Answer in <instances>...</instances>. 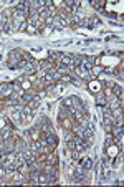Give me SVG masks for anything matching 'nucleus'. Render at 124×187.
<instances>
[{
	"instance_id": "dca6fc26",
	"label": "nucleus",
	"mask_w": 124,
	"mask_h": 187,
	"mask_svg": "<svg viewBox=\"0 0 124 187\" xmlns=\"http://www.w3.org/2000/svg\"><path fill=\"white\" fill-rule=\"evenodd\" d=\"M71 157H73V161H76V159L79 157V152L76 149H71Z\"/></svg>"
},
{
	"instance_id": "9b49d317",
	"label": "nucleus",
	"mask_w": 124,
	"mask_h": 187,
	"mask_svg": "<svg viewBox=\"0 0 124 187\" xmlns=\"http://www.w3.org/2000/svg\"><path fill=\"white\" fill-rule=\"evenodd\" d=\"M91 5H93V9L101 10V9H103V5H104V2H103V0H93V2H91Z\"/></svg>"
},
{
	"instance_id": "7ed1b4c3",
	"label": "nucleus",
	"mask_w": 124,
	"mask_h": 187,
	"mask_svg": "<svg viewBox=\"0 0 124 187\" xmlns=\"http://www.w3.org/2000/svg\"><path fill=\"white\" fill-rule=\"evenodd\" d=\"M88 142L83 139V137H79V136H74V149L78 151V152H83V151L88 147Z\"/></svg>"
},
{
	"instance_id": "1a4fd4ad",
	"label": "nucleus",
	"mask_w": 124,
	"mask_h": 187,
	"mask_svg": "<svg viewBox=\"0 0 124 187\" xmlns=\"http://www.w3.org/2000/svg\"><path fill=\"white\" fill-rule=\"evenodd\" d=\"M40 66H43V70H46V71H53L55 70V65H51V61H41Z\"/></svg>"
},
{
	"instance_id": "f8f14e48",
	"label": "nucleus",
	"mask_w": 124,
	"mask_h": 187,
	"mask_svg": "<svg viewBox=\"0 0 124 187\" xmlns=\"http://www.w3.org/2000/svg\"><path fill=\"white\" fill-rule=\"evenodd\" d=\"M83 129H84V128H81V126H79L78 123H74V126H73V133L76 134V136H79V137H81V134H83Z\"/></svg>"
},
{
	"instance_id": "f3484780",
	"label": "nucleus",
	"mask_w": 124,
	"mask_h": 187,
	"mask_svg": "<svg viewBox=\"0 0 124 187\" xmlns=\"http://www.w3.org/2000/svg\"><path fill=\"white\" fill-rule=\"evenodd\" d=\"M73 133H71V131H66V134H65V139L66 141H71V139H73Z\"/></svg>"
},
{
	"instance_id": "ddd939ff",
	"label": "nucleus",
	"mask_w": 124,
	"mask_h": 187,
	"mask_svg": "<svg viewBox=\"0 0 124 187\" xmlns=\"http://www.w3.org/2000/svg\"><path fill=\"white\" fill-rule=\"evenodd\" d=\"M32 98H33V96L30 95V93H23V96H22V101H23V103H27V101H32Z\"/></svg>"
},
{
	"instance_id": "9d476101",
	"label": "nucleus",
	"mask_w": 124,
	"mask_h": 187,
	"mask_svg": "<svg viewBox=\"0 0 124 187\" xmlns=\"http://www.w3.org/2000/svg\"><path fill=\"white\" fill-rule=\"evenodd\" d=\"M112 90H114V95L119 98V101H123V88L118 86V84H114V86H112Z\"/></svg>"
},
{
	"instance_id": "4468645a",
	"label": "nucleus",
	"mask_w": 124,
	"mask_h": 187,
	"mask_svg": "<svg viewBox=\"0 0 124 187\" xmlns=\"http://www.w3.org/2000/svg\"><path fill=\"white\" fill-rule=\"evenodd\" d=\"M101 71H103V68H101V66L91 68V73H93V76H94V75H99V73H101Z\"/></svg>"
},
{
	"instance_id": "39448f33",
	"label": "nucleus",
	"mask_w": 124,
	"mask_h": 187,
	"mask_svg": "<svg viewBox=\"0 0 124 187\" xmlns=\"http://www.w3.org/2000/svg\"><path fill=\"white\" fill-rule=\"evenodd\" d=\"M74 71H76V75H78V76H81V78H84V79H89L91 78V75L88 73V70H84V68H81V66H76V68H74Z\"/></svg>"
},
{
	"instance_id": "20e7f679",
	"label": "nucleus",
	"mask_w": 124,
	"mask_h": 187,
	"mask_svg": "<svg viewBox=\"0 0 124 187\" xmlns=\"http://www.w3.org/2000/svg\"><path fill=\"white\" fill-rule=\"evenodd\" d=\"M81 137H83V139H84V141L88 142V144H91V142H93V129H89V128L83 129V134H81Z\"/></svg>"
},
{
	"instance_id": "f03ea898",
	"label": "nucleus",
	"mask_w": 124,
	"mask_h": 187,
	"mask_svg": "<svg viewBox=\"0 0 124 187\" xmlns=\"http://www.w3.org/2000/svg\"><path fill=\"white\" fill-rule=\"evenodd\" d=\"M20 53H22L20 50H15L10 53V56H8V65L10 66H15V65L20 63V58H23V55H20Z\"/></svg>"
},
{
	"instance_id": "f257e3e1",
	"label": "nucleus",
	"mask_w": 124,
	"mask_h": 187,
	"mask_svg": "<svg viewBox=\"0 0 124 187\" xmlns=\"http://www.w3.org/2000/svg\"><path fill=\"white\" fill-rule=\"evenodd\" d=\"M41 169L45 170V174H48L50 175V179H51V182H56V179H58V170H56V167H53V164H43V167Z\"/></svg>"
},
{
	"instance_id": "6e6552de",
	"label": "nucleus",
	"mask_w": 124,
	"mask_h": 187,
	"mask_svg": "<svg viewBox=\"0 0 124 187\" xmlns=\"http://www.w3.org/2000/svg\"><path fill=\"white\" fill-rule=\"evenodd\" d=\"M96 103L98 104H101V106H106V95L104 93H98V98H96Z\"/></svg>"
},
{
	"instance_id": "2eb2a0df",
	"label": "nucleus",
	"mask_w": 124,
	"mask_h": 187,
	"mask_svg": "<svg viewBox=\"0 0 124 187\" xmlns=\"http://www.w3.org/2000/svg\"><path fill=\"white\" fill-rule=\"evenodd\" d=\"M60 58V53H50V61H56Z\"/></svg>"
},
{
	"instance_id": "0eeeda50",
	"label": "nucleus",
	"mask_w": 124,
	"mask_h": 187,
	"mask_svg": "<svg viewBox=\"0 0 124 187\" xmlns=\"http://www.w3.org/2000/svg\"><path fill=\"white\" fill-rule=\"evenodd\" d=\"M79 166H81L83 169H91V166H93V161H91V157H83Z\"/></svg>"
},
{
	"instance_id": "a211bd4d",
	"label": "nucleus",
	"mask_w": 124,
	"mask_h": 187,
	"mask_svg": "<svg viewBox=\"0 0 124 187\" xmlns=\"http://www.w3.org/2000/svg\"><path fill=\"white\" fill-rule=\"evenodd\" d=\"M66 142H68V149H74V137L71 141H66Z\"/></svg>"
},
{
	"instance_id": "423d86ee",
	"label": "nucleus",
	"mask_w": 124,
	"mask_h": 187,
	"mask_svg": "<svg viewBox=\"0 0 124 187\" xmlns=\"http://www.w3.org/2000/svg\"><path fill=\"white\" fill-rule=\"evenodd\" d=\"M12 128L10 126H7V128H4V131L0 133V139H10L12 137Z\"/></svg>"
}]
</instances>
